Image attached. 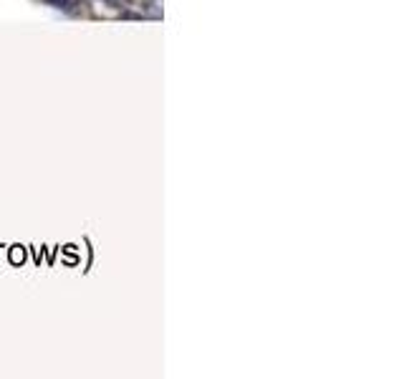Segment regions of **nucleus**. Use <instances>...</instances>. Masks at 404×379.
Segmentation results:
<instances>
[]
</instances>
